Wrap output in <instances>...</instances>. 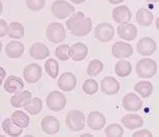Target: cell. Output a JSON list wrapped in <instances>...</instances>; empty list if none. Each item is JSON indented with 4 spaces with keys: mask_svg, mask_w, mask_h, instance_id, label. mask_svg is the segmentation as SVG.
<instances>
[{
    "mask_svg": "<svg viewBox=\"0 0 159 137\" xmlns=\"http://www.w3.org/2000/svg\"><path fill=\"white\" fill-rule=\"evenodd\" d=\"M66 26L70 31V33L75 37H84L91 32L92 21L90 17H85L81 11L74 12L66 21Z\"/></svg>",
    "mask_w": 159,
    "mask_h": 137,
    "instance_id": "6da1fadb",
    "label": "cell"
},
{
    "mask_svg": "<svg viewBox=\"0 0 159 137\" xmlns=\"http://www.w3.org/2000/svg\"><path fill=\"white\" fill-rule=\"evenodd\" d=\"M66 126L73 132H79L85 127V116L79 110H72L66 116Z\"/></svg>",
    "mask_w": 159,
    "mask_h": 137,
    "instance_id": "7a4b0ae2",
    "label": "cell"
},
{
    "mask_svg": "<svg viewBox=\"0 0 159 137\" xmlns=\"http://www.w3.org/2000/svg\"><path fill=\"white\" fill-rule=\"evenodd\" d=\"M136 72L141 78H151L157 72V64L153 59L144 58L136 64Z\"/></svg>",
    "mask_w": 159,
    "mask_h": 137,
    "instance_id": "3957f363",
    "label": "cell"
},
{
    "mask_svg": "<svg viewBox=\"0 0 159 137\" xmlns=\"http://www.w3.org/2000/svg\"><path fill=\"white\" fill-rule=\"evenodd\" d=\"M52 14L58 19H65L75 12V7L65 0H56L51 5Z\"/></svg>",
    "mask_w": 159,
    "mask_h": 137,
    "instance_id": "277c9868",
    "label": "cell"
},
{
    "mask_svg": "<svg viewBox=\"0 0 159 137\" xmlns=\"http://www.w3.org/2000/svg\"><path fill=\"white\" fill-rule=\"evenodd\" d=\"M46 104L47 107L53 112H61L64 110L67 104V99L63 92L53 91L46 97Z\"/></svg>",
    "mask_w": 159,
    "mask_h": 137,
    "instance_id": "5b68a950",
    "label": "cell"
},
{
    "mask_svg": "<svg viewBox=\"0 0 159 137\" xmlns=\"http://www.w3.org/2000/svg\"><path fill=\"white\" fill-rule=\"evenodd\" d=\"M46 37L53 44H58L65 40L66 31L60 22H51L46 30Z\"/></svg>",
    "mask_w": 159,
    "mask_h": 137,
    "instance_id": "8992f818",
    "label": "cell"
},
{
    "mask_svg": "<svg viewBox=\"0 0 159 137\" xmlns=\"http://www.w3.org/2000/svg\"><path fill=\"white\" fill-rule=\"evenodd\" d=\"M94 37L99 42L107 43L111 42L115 37V29L111 23L100 22L94 29Z\"/></svg>",
    "mask_w": 159,
    "mask_h": 137,
    "instance_id": "52a82bcc",
    "label": "cell"
},
{
    "mask_svg": "<svg viewBox=\"0 0 159 137\" xmlns=\"http://www.w3.org/2000/svg\"><path fill=\"white\" fill-rule=\"evenodd\" d=\"M43 75L42 67L37 63H30L24 69V78L28 83H36L41 79Z\"/></svg>",
    "mask_w": 159,
    "mask_h": 137,
    "instance_id": "ba28073f",
    "label": "cell"
},
{
    "mask_svg": "<svg viewBox=\"0 0 159 137\" xmlns=\"http://www.w3.org/2000/svg\"><path fill=\"white\" fill-rule=\"evenodd\" d=\"M107 123L106 116L102 112L92 111L88 114L87 117V126L93 131H99L104 128Z\"/></svg>",
    "mask_w": 159,
    "mask_h": 137,
    "instance_id": "9c48e42d",
    "label": "cell"
},
{
    "mask_svg": "<svg viewBox=\"0 0 159 137\" xmlns=\"http://www.w3.org/2000/svg\"><path fill=\"white\" fill-rule=\"evenodd\" d=\"M157 49L156 42L149 37L142 38L137 43V52L142 56H150Z\"/></svg>",
    "mask_w": 159,
    "mask_h": 137,
    "instance_id": "30bf717a",
    "label": "cell"
},
{
    "mask_svg": "<svg viewBox=\"0 0 159 137\" xmlns=\"http://www.w3.org/2000/svg\"><path fill=\"white\" fill-rule=\"evenodd\" d=\"M123 108L128 112H138L139 110L142 109L143 103L141 99L136 93L130 92L123 97L122 102Z\"/></svg>",
    "mask_w": 159,
    "mask_h": 137,
    "instance_id": "8fae6325",
    "label": "cell"
},
{
    "mask_svg": "<svg viewBox=\"0 0 159 137\" xmlns=\"http://www.w3.org/2000/svg\"><path fill=\"white\" fill-rule=\"evenodd\" d=\"M61 124L56 117L54 116H47L42 120L41 128L44 133L48 135H55L60 131Z\"/></svg>",
    "mask_w": 159,
    "mask_h": 137,
    "instance_id": "7c38bea8",
    "label": "cell"
},
{
    "mask_svg": "<svg viewBox=\"0 0 159 137\" xmlns=\"http://www.w3.org/2000/svg\"><path fill=\"white\" fill-rule=\"evenodd\" d=\"M118 36L126 41H133L137 38L138 31L136 26L133 23L127 22V23H120V26L117 29Z\"/></svg>",
    "mask_w": 159,
    "mask_h": 137,
    "instance_id": "4fadbf2b",
    "label": "cell"
},
{
    "mask_svg": "<svg viewBox=\"0 0 159 137\" xmlns=\"http://www.w3.org/2000/svg\"><path fill=\"white\" fill-rule=\"evenodd\" d=\"M77 78L72 72H64L58 79V87L63 92H71L76 87Z\"/></svg>",
    "mask_w": 159,
    "mask_h": 137,
    "instance_id": "5bb4252c",
    "label": "cell"
},
{
    "mask_svg": "<svg viewBox=\"0 0 159 137\" xmlns=\"http://www.w3.org/2000/svg\"><path fill=\"white\" fill-rule=\"evenodd\" d=\"M133 47L125 42H117L111 47V53L114 57L123 59V58L131 57L133 55Z\"/></svg>",
    "mask_w": 159,
    "mask_h": 137,
    "instance_id": "9a60e30c",
    "label": "cell"
},
{
    "mask_svg": "<svg viewBox=\"0 0 159 137\" xmlns=\"http://www.w3.org/2000/svg\"><path fill=\"white\" fill-rule=\"evenodd\" d=\"M88 55V47L83 43H75L71 47H69V57L73 61H82Z\"/></svg>",
    "mask_w": 159,
    "mask_h": 137,
    "instance_id": "2e32d148",
    "label": "cell"
},
{
    "mask_svg": "<svg viewBox=\"0 0 159 137\" xmlns=\"http://www.w3.org/2000/svg\"><path fill=\"white\" fill-rule=\"evenodd\" d=\"M24 87H25L24 80L20 77L15 75H9L5 79L4 85H3L5 92L10 93V95H14V93L21 92Z\"/></svg>",
    "mask_w": 159,
    "mask_h": 137,
    "instance_id": "e0dca14e",
    "label": "cell"
},
{
    "mask_svg": "<svg viewBox=\"0 0 159 137\" xmlns=\"http://www.w3.org/2000/svg\"><path fill=\"white\" fill-rule=\"evenodd\" d=\"M100 89L107 96L117 95L120 91V83L116 78L111 76H106L100 81Z\"/></svg>",
    "mask_w": 159,
    "mask_h": 137,
    "instance_id": "ac0fdd59",
    "label": "cell"
},
{
    "mask_svg": "<svg viewBox=\"0 0 159 137\" xmlns=\"http://www.w3.org/2000/svg\"><path fill=\"white\" fill-rule=\"evenodd\" d=\"M131 18H132L131 10L126 5L117 6L112 10V19H114L115 22L119 23V25L120 23L130 22Z\"/></svg>",
    "mask_w": 159,
    "mask_h": 137,
    "instance_id": "d6986e66",
    "label": "cell"
},
{
    "mask_svg": "<svg viewBox=\"0 0 159 137\" xmlns=\"http://www.w3.org/2000/svg\"><path fill=\"white\" fill-rule=\"evenodd\" d=\"M25 53V46L17 40L10 41L5 47V54L11 59H18Z\"/></svg>",
    "mask_w": 159,
    "mask_h": 137,
    "instance_id": "ffe728a7",
    "label": "cell"
},
{
    "mask_svg": "<svg viewBox=\"0 0 159 137\" xmlns=\"http://www.w3.org/2000/svg\"><path fill=\"white\" fill-rule=\"evenodd\" d=\"M121 121L125 128L129 130H135V129L141 128L144 125V120L138 114H128L124 116Z\"/></svg>",
    "mask_w": 159,
    "mask_h": 137,
    "instance_id": "44dd1931",
    "label": "cell"
},
{
    "mask_svg": "<svg viewBox=\"0 0 159 137\" xmlns=\"http://www.w3.org/2000/svg\"><path fill=\"white\" fill-rule=\"evenodd\" d=\"M30 55L36 60H44L49 57L50 51L48 47L43 43H34L30 48Z\"/></svg>",
    "mask_w": 159,
    "mask_h": 137,
    "instance_id": "7402d4cb",
    "label": "cell"
},
{
    "mask_svg": "<svg viewBox=\"0 0 159 137\" xmlns=\"http://www.w3.org/2000/svg\"><path fill=\"white\" fill-rule=\"evenodd\" d=\"M154 15L149 9L140 8L136 12V21L142 26H149L152 25Z\"/></svg>",
    "mask_w": 159,
    "mask_h": 137,
    "instance_id": "603a6c76",
    "label": "cell"
},
{
    "mask_svg": "<svg viewBox=\"0 0 159 137\" xmlns=\"http://www.w3.org/2000/svg\"><path fill=\"white\" fill-rule=\"evenodd\" d=\"M30 97H32V92L30 91H21L11 97L10 104L14 108H22Z\"/></svg>",
    "mask_w": 159,
    "mask_h": 137,
    "instance_id": "cb8c5ba5",
    "label": "cell"
},
{
    "mask_svg": "<svg viewBox=\"0 0 159 137\" xmlns=\"http://www.w3.org/2000/svg\"><path fill=\"white\" fill-rule=\"evenodd\" d=\"M7 35L10 39H22L25 37V26L22 23L18 21H12L8 25V30H7Z\"/></svg>",
    "mask_w": 159,
    "mask_h": 137,
    "instance_id": "d4e9b609",
    "label": "cell"
},
{
    "mask_svg": "<svg viewBox=\"0 0 159 137\" xmlns=\"http://www.w3.org/2000/svg\"><path fill=\"white\" fill-rule=\"evenodd\" d=\"M10 120L12 121V123H14L16 126L20 127L22 129L28 128L30 125V117L26 113L22 111H15L11 114Z\"/></svg>",
    "mask_w": 159,
    "mask_h": 137,
    "instance_id": "484cf974",
    "label": "cell"
},
{
    "mask_svg": "<svg viewBox=\"0 0 159 137\" xmlns=\"http://www.w3.org/2000/svg\"><path fill=\"white\" fill-rule=\"evenodd\" d=\"M25 112L30 113V115L40 114L43 109V102L40 97H30L24 106Z\"/></svg>",
    "mask_w": 159,
    "mask_h": 137,
    "instance_id": "4316f807",
    "label": "cell"
},
{
    "mask_svg": "<svg viewBox=\"0 0 159 137\" xmlns=\"http://www.w3.org/2000/svg\"><path fill=\"white\" fill-rule=\"evenodd\" d=\"M134 89H135V92H138L141 97L147 99V97H149L153 93V84L151 83L150 81L142 80L135 84Z\"/></svg>",
    "mask_w": 159,
    "mask_h": 137,
    "instance_id": "83f0119b",
    "label": "cell"
},
{
    "mask_svg": "<svg viewBox=\"0 0 159 137\" xmlns=\"http://www.w3.org/2000/svg\"><path fill=\"white\" fill-rule=\"evenodd\" d=\"M2 129L4 131L5 134L9 135V136H20L22 130L24 129L16 126L14 123H12V121L10 120V118H6L3 120L2 122Z\"/></svg>",
    "mask_w": 159,
    "mask_h": 137,
    "instance_id": "f1b7e54d",
    "label": "cell"
},
{
    "mask_svg": "<svg viewBox=\"0 0 159 137\" xmlns=\"http://www.w3.org/2000/svg\"><path fill=\"white\" fill-rule=\"evenodd\" d=\"M115 72L120 77H127L132 73V65L127 60H120L116 63Z\"/></svg>",
    "mask_w": 159,
    "mask_h": 137,
    "instance_id": "f546056e",
    "label": "cell"
},
{
    "mask_svg": "<svg viewBox=\"0 0 159 137\" xmlns=\"http://www.w3.org/2000/svg\"><path fill=\"white\" fill-rule=\"evenodd\" d=\"M102 70H103V63L98 59L91 60L87 66V74L91 77L98 75L99 73H102Z\"/></svg>",
    "mask_w": 159,
    "mask_h": 137,
    "instance_id": "4dcf8cb0",
    "label": "cell"
},
{
    "mask_svg": "<svg viewBox=\"0 0 159 137\" xmlns=\"http://www.w3.org/2000/svg\"><path fill=\"white\" fill-rule=\"evenodd\" d=\"M45 69L48 75L52 78H57L59 74V63L53 58H50L45 63Z\"/></svg>",
    "mask_w": 159,
    "mask_h": 137,
    "instance_id": "1f68e13d",
    "label": "cell"
},
{
    "mask_svg": "<svg viewBox=\"0 0 159 137\" xmlns=\"http://www.w3.org/2000/svg\"><path fill=\"white\" fill-rule=\"evenodd\" d=\"M104 134L107 137H121L124 134V128L120 124H110L104 130Z\"/></svg>",
    "mask_w": 159,
    "mask_h": 137,
    "instance_id": "d6a6232c",
    "label": "cell"
},
{
    "mask_svg": "<svg viewBox=\"0 0 159 137\" xmlns=\"http://www.w3.org/2000/svg\"><path fill=\"white\" fill-rule=\"evenodd\" d=\"M83 92L88 96H93L98 91V83L94 79H86L82 84Z\"/></svg>",
    "mask_w": 159,
    "mask_h": 137,
    "instance_id": "836d02e7",
    "label": "cell"
},
{
    "mask_svg": "<svg viewBox=\"0 0 159 137\" xmlns=\"http://www.w3.org/2000/svg\"><path fill=\"white\" fill-rule=\"evenodd\" d=\"M69 45L67 44H62L57 47L55 50V55L56 57L61 61H67L69 58Z\"/></svg>",
    "mask_w": 159,
    "mask_h": 137,
    "instance_id": "e575fe53",
    "label": "cell"
},
{
    "mask_svg": "<svg viewBox=\"0 0 159 137\" xmlns=\"http://www.w3.org/2000/svg\"><path fill=\"white\" fill-rule=\"evenodd\" d=\"M45 0H25L26 7L34 12H38V11L42 10L45 7Z\"/></svg>",
    "mask_w": 159,
    "mask_h": 137,
    "instance_id": "d590c367",
    "label": "cell"
},
{
    "mask_svg": "<svg viewBox=\"0 0 159 137\" xmlns=\"http://www.w3.org/2000/svg\"><path fill=\"white\" fill-rule=\"evenodd\" d=\"M8 25L4 19H0V37H5L7 35Z\"/></svg>",
    "mask_w": 159,
    "mask_h": 137,
    "instance_id": "8d00e7d4",
    "label": "cell"
},
{
    "mask_svg": "<svg viewBox=\"0 0 159 137\" xmlns=\"http://www.w3.org/2000/svg\"><path fill=\"white\" fill-rule=\"evenodd\" d=\"M151 136H152V133L149 130H147V129H141L139 131H136L133 134V137H151Z\"/></svg>",
    "mask_w": 159,
    "mask_h": 137,
    "instance_id": "74e56055",
    "label": "cell"
},
{
    "mask_svg": "<svg viewBox=\"0 0 159 137\" xmlns=\"http://www.w3.org/2000/svg\"><path fill=\"white\" fill-rule=\"evenodd\" d=\"M5 77H6V71H5V69L0 66V85L3 83V81H4Z\"/></svg>",
    "mask_w": 159,
    "mask_h": 137,
    "instance_id": "f35d334b",
    "label": "cell"
},
{
    "mask_svg": "<svg viewBox=\"0 0 159 137\" xmlns=\"http://www.w3.org/2000/svg\"><path fill=\"white\" fill-rule=\"evenodd\" d=\"M107 1L112 5H118V4H120V3H122L124 0H107Z\"/></svg>",
    "mask_w": 159,
    "mask_h": 137,
    "instance_id": "ab89813d",
    "label": "cell"
},
{
    "mask_svg": "<svg viewBox=\"0 0 159 137\" xmlns=\"http://www.w3.org/2000/svg\"><path fill=\"white\" fill-rule=\"evenodd\" d=\"M69 1H71L72 3H74V4H81V3H83L85 0H69Z\"/></svg>",
    "mask_w": 159,
    "mask_h": 137,
    "instance_id": "60d3db41",
    "label": "cell"
},
{
    "mask_svg": "<svg viewBox=\"0 0 159 137\" xmlns=\"http://www.w3.org/2000/svg\"><path fill=\"white\" fill-rule=\"evenodd\" d=\"M2 11H3V4H2V2L0 1V14L2 13Z\"/></svg>",
    "mask_w": 159,
    "mask_h": 137,
    "instance_id": "b9f144b4",
    "label": "cell"
},
{
    "mask_svg": "<svg viewBox=\"0 0 159 137\" xmlns=\"http://www.w3.org/2000/svg\"><path fill=\"white\" fill-rule=\"evenodd\" d=\"M145 1L150 2V3H156V2H158V0H145Z\"/></svg>",
    "mask_w": 159,
    "mask_h": 137,
    "instance_id": "7bdbcfd3",
    "label": "cell"
},
{
    "mask_svg": "<svg viewBox=\"0 0 159 137\" xmlns=\"http://www.w3.org/2000/svg\"><path fill=\"white\" fill-rule=\"evenodd\" d=\"M82 137H92V135L91 134H83Z\"/></svg>",
    "mask_w": 159,
    "mask_h": 137,
    "instance_id": "ee69618b",
    "label": "cell"
},
{
    "mask_svg": "<svg viewBox=\"0 0 159 137\" xmlns=\"http://www.w3.org/2000/svg\"><path fill=\"white\" fill-rule=\"evenodd\" d=\"M1 50H2V43L0 41V52H1Z\"/></svg>",
    "mask_w": 159,
    "mask_h": 137,
    "instance_id": "f6af8a7d",
    "label": "cell"
}]
</instances>
